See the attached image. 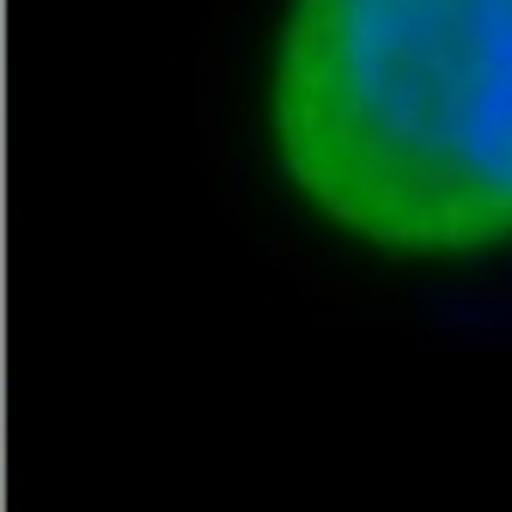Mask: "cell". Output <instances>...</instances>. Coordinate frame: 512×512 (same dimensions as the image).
I'll use <instances>...</instances> for the list:
<instances>
[{"label":"cell","instance_id":"1","mask_svg":"<svg viewBox=\"0 0 512 512\" xmlns=\"http://www.w3.org/2000/svg\"><path fill=\"white\" fill-rule=\"evenodd\" d=\"M263 135L293 202L372 256L512 250V0H281Z\"/></svg>","mask_w":512,"mask_h":512}]
</instances>
